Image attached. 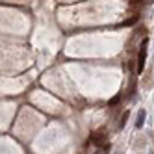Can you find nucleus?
Returning <instances> with one entry per match:
<instances>
[{
    "label": "nucleus",
    "mask_w": 154,
    "mask_h": 154,
    "mask_svg": "<svg viewBox=\"0 0 154 154\" xmlns=\"http://www.w3.org/2000/svg\"><path fill=\"white\" fill-rule=\"evenodd\" d=\"M145 117H147V112H145V109H139V112H137V115H136V128H141L143 125H145Z\"/></svg>",
    "instance_id": "7ed1b4c3"
},
{
    "label": "nucleus",
    "mask_w": 154,
    "mask_h": 154,
    "mask_svg": "<svg viewBox=\"0 0 154 154\" xmlns=\"http://www.w3.org/2000/svg\"><path fill=\"white\" fill-rule=\"evenodd\" d=\"M137 23V15H134V17H130V19H126V20H123L119 26H132V24H136Z\"/></svg>",
    "instance_id": "20e7f679"
},
{
    "label": "nucleus",
    "mask_w": 154,
    "mask_h": 154,
    "mask_svg": "<svg viewBox=\"0 0 154 154\" xmlns=\"http://www.w3.org/2000/svg\"><path fill=\"white\" fill-rule=\"evenodd\" d=\"M128 115H130V113H128V112H125V113H123V117L119 119V128H125L126 121H128Z\"/></svg>",
    "instance_id": "39448f33"
},
{
    "label": "nucleus",
    "mask_w": 154,
    "mask_h": 154,
    "mask_svg": "<svg viewBox=\"0 0 154 154\" xmlns=\"http://www.w3.org/2000/svg\"><path fill=\"white\" fill-rule=\"evenodd\" d=\"M104 137H106V130L100 128V130H95L91 134V141L95 143V145H102L104 143Z\"/></svg>",
    "instance_id": "f03ea898"
},
{
    "label": "nucleus",
    "mask_w": 154,
    "mask_h": 154,
    "mask_svg": "<svg viewBox=\"0 0 154 154\" xmlns=\"http://www.w3.org/2000/svg\"><path fill=\"white\" fill-rule=\"evenodd\" d=\"M121 97H123V95H117V97H113L112 100L108 102V106H115V104H119V100H121Z\"/></svg>",
    "instance_id": "0eeeda50"
},
{
    "label": "nucleus",
    "mask_w": 154,
    "mask_h": 154,
    "mask_svg": "<svg viewBox=\"0 0 154 154\" xmlns=\"http://www.w3.org/2000/svg\"><path fill=\"white\" fill-rule=\"evenodd\" d=\"M147 45H149V39L145 37L139 45V60H137V72H143L145 69V60H147Z\"/></svg>",
    "instance_id": "f257e3e1"
},
{
    "label": "nucleus",
    "mask_w": 154,
    "mask_h": 154,
    "mask_svg": "<svg viewBox=\"0 0 154 154\" xmlns=\"http://www.w3.org/2000/svg\"><path fill=\"white\" fill-rule=\"evenodd\" d=\"M109 149H112V145H109V143H106V145H102V152H109Z\"/></svg>",
    "instance_id": "6e6552de"
},
{
    "label": "nucleus",
    "mask_w": 154,
    "mask_h": 154,
    "mask_svg": "<svg viewBox=\"0 0 154 154\" xmlns=\"http://www.w3.org/2000/svg\"><path fill=\"white\" fill-rule=\"evenodd\" d=\"M150 78H152V71H149V72H147V80L143 82V85H145L147 89H149V87H150ZM152 80H154V78H152Z\"/></svg>",
    "instance_id": "423d86ee"
}]
</instances>
